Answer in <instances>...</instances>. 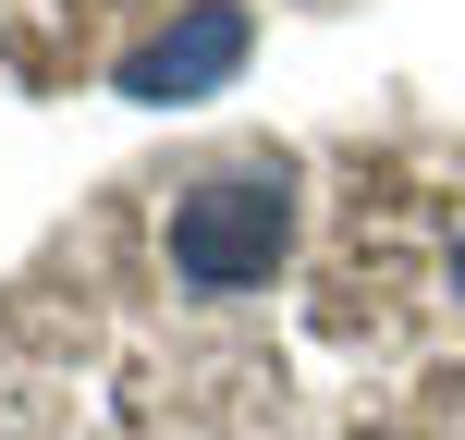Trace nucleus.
Segmentation results:
<instances>
[{
	"label": "nucleus",
	"instance_id": "f257e3e1",
	"mask_svg": "<svg viewBox=\"0 0 465 440\" xmlns=\"http://www.w3.org/2000/svg\"><path fill=\"white\" fill-rule=\"evenodd\" d=\"M160 245H172V281L184 294H209V306L257 294L282 269V245H294V171L282 160H232L209 184H184V209H172Z\"/></svg>",
	"mask_w": 465,
	"mask_h": 440
},
{
	"label": "nucleus",
	"instance_id": "f03ea898",
	"mask_svg": "<svg viewBox=\"0 0 465 440\" xmlns=\"http://www.w3.org/2000/svg\"><path fill=\"white\" fill-rule=\"evenodd\" d=\"M245 49H257V13H245V0H184L172 24H147V37L111 62V98H135V111L221 98L232 73H245Z\"/></svg>",
	"mask_w": 465,
	"mask_h": 440
}]
</instances>
